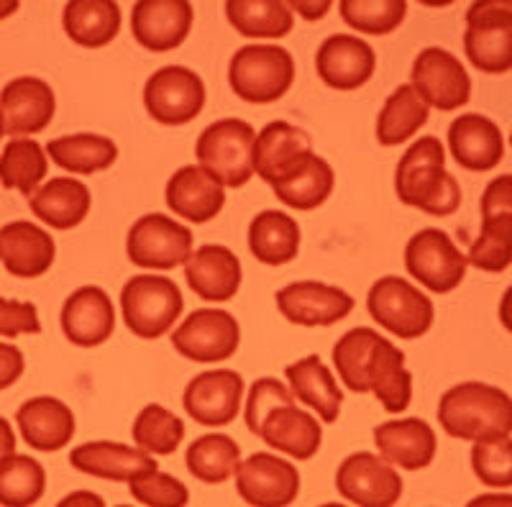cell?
Listing matches in <instances>:
<instances>
[{
  "label": "cell",
  "mask_w": 512,
  "mask_h": 507,
  "mask_svg": "<svg viewBox=\"0 0 512 507\" xmlns=\"http://www.w3.org/2000/svg\"><path fill=\"white\" fill-rule=\"evenodd\" d=\"M397 200L428 216H454L461 205V185L446 169V149L436 136H423L410 144L395 169Z\"/></svg>",
  "instance_id": "obj_1"
},
{
  "label": "cell",
  "mask_w": 512,
  "mask_h": 507,
  "mask_svg": "<svg viewBox=\"0 0 512 507\" xmlns=\"http://www.w3.org/2000/svg\"><path fill=\"white\" fill-rule=\"evenodd\" d=\"M438 423L448 436L461 441L510 436L512 397L487 382H461L441 395Z\"/></svg>",
  "instance_id": "obj_2"
},
{
  "label": "cell",
  "mask_w": 512,
  "mask_h": 507,
  "mask_svg": "<svg viewBox=\"0 0 512 507\" xmlns=\"http://www.w3.org/2000/svg\"><path fill=\"white\" fill-rule=\"evenodd\" d=\"M292 82H295V59L277 44L241 47L228 65V85L244 103H274L290 93Z\"/></svg>",
  "instance_id": "obj_3"
},
{
  "label": "cell",
  "mask_w": 512,
  "mask_h": 507,
  "mask_svg": "<svg viewBox=\"0 0 512 507\" xmlns=\"http://www.w3.org/2000/svg\"><path fill=\"white\" fill-rule=\"evenodd\" d=\"M123 323L134 336L154 341L175 328L185 310L182 290L162 274H136L121 290Z\"/></svg>",
  "instance_id": "obj_4"
},
{
  "label": "cell",
  "mask_w": 512,
  "mask_h": 507,
  "mask_svg": "<svg viewBox=\"0 0 512 507\" xmlns=\"http://www.w3.org/2000/svg\"><path fill=\"white\" fill-rule=\"evenodd\" d=\"M256 131L241 118H221L198 136L195 159L223 187H244L254 177Z\"/></svg>",
  "instance_id": "obj_5"
},
{
  "label": "cell",
  "mask_w": 512,
  "mask_h": 507,
  "mask_svg": "<svg viewBox=\"0 0 512 507\" xmlns=\"http://www.w3.org/2000/svg\"><path fill=\"white\" fill-rule=\"evenodd\" d=\"M367 310L374 323H379L384 331H390L402 341L425 336L436 318L431 298L420 292V287H415L413 282L397 277V274H384L369 287Z\"/></svg>",
  "instance_id": "obj_6"
},
{
  "label": "cell",
  "mask_w": 512,
  "mask_h": 507,
  "mask_svg": "<svg viewBox=\"0 0 512 507\" xmlns=\"http://www.w3.org/2000/svg\"><path fill=\"white\" fill-rule=\"evenodd\" d=\"M464 52L484 75L512 70V0H479L469 6Z\"/></svg>",
  "instance_id": "obj_7"
},
{
  "label": "cell",
  "mask_w": 512,
  "mask_h": 507,
  "mask_svg": "<svg viewBox=\"0 0 512 507\" xmlns=\"http://www.w3.org/2000/svg\"><path fill=\"white\" fill-rule=\"evenodd\" d=\"M195 251L192 231L164 213H146L128 228L126 254L141 269L167 272L185 267Z\"/></svg>",
  "instance_id": "obj_8"
},
{
  "label": "cell",
  "mask_w": 512,
  "mask_h": 507,
  "mask_svg": "<svg viewBox=\"0 0 512 507\" xmlns=\"http://www.w3.org/2000/svg\"><path fill=\"white\" fill-rule=\"evenodd\" d=\"M405 267L425 290L446 295L464 282L469 259L441 228H420L405 246Z\"/></svg>",
  "instance_id": "obj_9"
},
{
  "label": "cell",
  "mask_w": 512,
  "mask_h": 507,
  "mask_svg": "<svg viewBox=\"0 0 512 507\" xmlns=\"http://www.w3.org/2000/svg\"><path fill=\"white\" fill-rule=\"evenodd\" d=\"M239 344V321L223 308H198L172 333V349L195 364L228 362Z\"/></svg>",
  "instance_id": "obj_10"
},
{
  "label": "cell",
  "mask_w": 512,
  "mask_h": 507,
  "mask_svg": "<svg viewBox=\"0 0 512 507\" xmlns=\"http://www.w3.org/2000/svg\"><path fill=\"white\" fill-rule=\"evenodd\" d=\"M410 85L428 108L451 113L472 100V80L461 59L448 49L428 47L415 57Z\"/></svg>",
  "instance_id": "obj_11"
},
{
  "label": "cell",
  "mask_w": 512,
  "mask_h": 507,
  "mask_svg": "<svg viewBox=\"0 0 512 507\" xmlns=\"http://www.w3.org/2000/svg\"><path fill=\"white\" fill-rule=\"evenodd\" d=\"M205 105V82L190 67L167 65L144 85L146 113L162 126H185Z\"/></svg>",
  "instance_id": "obj_12"
},
{
  "label": "cell",
  "mask_w": 512,
  "mask_h": 507,
  "mask_svg": "<svg viewBox=\"0 0 512 507\" xmlns=\"http://www.w3.org/2000/svg\"><path fill=\"white\" fill-rule=\"evenodd\" d=\"M402 477L390 461L372 451H356L336 472L338 495L356 507H395L402 497Z\"/></svg>",
  "instance_id": "obj_13"
},
{
  "label": "cell",
  "mask_w": 512,
  "mask_h": 507,
  "mask_svg": "<svg viewBox=\"0 0 512 507\" xmlns=\"http://www.w3.org/2000/svg\"><path fill=\"white\" fill-rule=\"evenodd\" d=\"M236 492L251 507H290L300 495V472L277 454H251L236 472Z\"/></svg>",
  "instance_id": "obj_14"
},
{
  "label": "cell",
  "mask_w": 512,
  "mask_h": 507,
  "mask_svg": "<svg viewBox=\"0 0 512 507\" xmlns=\"http://www.w3.org/2000/svg\"><path fill=\"white\" fill-rule=\"evenodd\" d=\"M244 400V377L233 369H208L190 379L182 395L185 413L198 426L223 428L236 420Z\"/></svg>",
  "instance_id": "obj_15"
},
{
  "label": "cell",
  "mask_w": 512,
  "mask_h": 507,
  "mask_svg": "<svg viewBox=\"0 0 512 507\" xmlns=\"http://www.w3.org/2000/svg\"><path fill=\"white\" fill-rule=\"evenodd\" d=\"M274 303L285 321L305 328L333 326V323L349 318L354 310V298L349 292L315 280L285 285L282 290H277Z\"/></svg>",
  "instance_id": "obj_16"
},
{
  "label": "cell",
  "mask_w": 512,
  "mask_h": 507,
  "mask_svg": "<svg viewBox=\"0 0 512 507\" xmlns=\"http://www.w3.org/2000/svg\"><path fill=\"white\" fill-rule=\"evenodd\" d=\"M377 70V54L372 44L354 34H333L318 47L315 72L328 88L349 93L367 85Z\"/></svg>",
  "instance_id": "obj_17"
},
{
  "label": "cell",
  "mask_w": 512,
  "mask_h": 507,
  "mask_svg": "<svg viewBox=\"0 0 512 507\" xmlns=\"http://www.w3.org/2000/svg\"><path fill=\"white\" fill-rule=\"evenodd\" d=\"M192 21L187 0H139L131 11V34L149 52H172L185 44Z\"/></svg>",
  "instance_id": "obj_18"
},
{
  "label": "cell",
  "mask_w": 512,
  "mask_h": 507,
  "mask_svg": "<svg viewBox=\"0 0 512 507\" xmlns=\"http://www.w3.org/2000/svg\"><path fill=\"white\" fill-rule=\"evenodd\" d=\"M62 331L70 344L80 349H95L105 344L116 331V308L103 287H80L64 300Z\"/></svg>",
  "instance_id": "obj_19"
},
{
  "label": "cell",
  "mask_w": 512,
  "mask_h": 507,
  "mask_svg": "<svg viewBox=\"0 0 512 507\" xmlns=\"http://www.w3.org/2000/svg\"><path fill=\"white\" fill-rule=\"evenodd\" d=\"M57 111V98L47 80L16 77L0 93V116L6 134L31 136L44 131Z\"/></svg>",
  "instance_id": "obj_20"
},
{
  "label": "cell",
  "mask_w": 512,
  "mask_h": 507,
  "mask_svg": "<svg viewBox=\"0 0 512 507\" xmlns=\"http://www.w3.org/2000/svg\"><path fill=\"white\" fill-rule=\"evenodd\" d=\"M185 280L205 303H228L239 295L244 269L228 246L205 244L187 259Z\"/></svg>",
  "instance_id": "obj_21"
},
{
  "label": "cell",
  "mask_w": 512,
  "mask_h": 507,
  "mask_svg": "<svg viewBox=\"0 0 512 507\" xmlns=\"http://www.w3.org/2000/svg\"><path fill=\"white\" fill-rule=\"evenodd\" d=\"M164 200L177 218L190 223H208L226 205V187L208 175L200 164H185L169 177Z\"/></svg>",
  "instance_id": "obj_22"
},
{
  "label": "cell",
  "mask_w": 512,
  "mask_h": 507,
  "mask_svg": "<svg viewBox=\"0 0 512 507\" xmlns=\"http://www.w3.org/2000/svg\"><path fill=\"white\" fill-rule=\"evenodd\" d=\"M374 443L384 461L408 472L431 467L438 449L436 431L420 418L387 420L374 428Z\"/></svg>",
  "instance_id": "obj_23"
},
{
  "label": "cell",
  "mask_w": 512,
  "mask_h": 507,
  "mask_svg": "<svg viewBox=\"0 0 512 507\" xmlns=\"http://www.w3.org/2000/svg\"><path fill=\"white\" fill-rule=\"evenodd\" d=\"M448 149L456 164L469 172H489L505 157V139L492 118L482 113H464L448 126Z\"/></svg>",
  "instance_id": "obj_24"
},
{
  "label": "cell",
  "mask_w": 512,
  "mask_h": 507,
  "mask_svg": "<svg viewBox=\"0 0 512 507\" xmlns=\"http://www.w3.org/2000/svg\"><path fill=\"white\" fill-rule=\"evenodd\" d=\"M310 154H313V139L308 131L297 129L287 121H272L256 134L254 175L272 187Z\"/></svg>",
  "instance_id": "obj_25"
},
{
  "label": "cell",
  "mask_w": 512,
  "mask_h": 507,
  "mask_svg": "<svg viewBox=\"0 0 512 507\" xmlns=\"http://www.w3.org/2000/svg\"><path fill=\"white\" fill-rule=\"evenodd\" d=\"M70 464L88 477L126 484L157 469L152 454L141 451L139 446H126V443L116 441H88L75 446L70 454Z\"/></svg>",
  "instance_id": "obj_26"
},
{
  "label": "cell",
  "mask_w": 512,
  "mask_h": 507,
  "mask_svg": "<svg viewBox=\"0 0 512 507\" xmlns=\"http://www.w3.org/2000/svg\"><path fill=\"white\" fill-rule=\"evenodd\" d=\"M57 246L52 236L31 221H11L0 228V262L8 274L34 280L52 269Z\"/></svg>",
  "instance_id": "obj_27"
},
{
  "label": "cell",
  "mask_w": 512,
  "mask_h": 507,
  "mask_svg": "<svg viewBox=\"0 0 512 507\" xmlns=\"http://www.w3.org/2000/svg\"><path fill=\"white\" fill-rule=\"evenodd\" d=\"M16 423L21 428V436L36 451H52L64 449L75 436V413L70 405L49 395L31 397L26 400L16 413Z\"/></svg>",
  "instance_id": "obj_28"
},
{
  "label": "cell",
  "mask_w": 512,
  "mask_h": 507,
  "mask_svg": "<svg viewBox=\"0 0 512 507\" xmlns=\"http://www.w3.org/2000/svg\"><path fill=\"white\" fill-rule=\"evenodd\" d=\"M285 377L297 403L313 410L323 423H336L341 415V405H344V392L318 354L292 362L285 369Z\"/></svg>",
  "instance_id": "obj_29"
},
{
  "label": "cell",
  "mask_w": 512,
  "mask_h": 507,
  "mask_svg": "<svg viewBox=\"0 0 512 507\" xmlns=\"http://www.w3.org/2000/svg\"><path fill=\"white\" fill-rule=\"evenodd\" d=\"M369 392L387 413L397 415L413 403V374L405 367V351L390 338H379L367 367Z\"/></svg>",
  "instance_id": "obj_30"
},
{
  "label": "cell",
  "mask_w": 512,
  "mask_h": 507,
  "mask_svg": "<svg viewBox=\"0 0 512 507\" xmlns=\"http://www.w3.org/2000/svg\"><path fill=\"white\" fill-rule=\"evenodd\" d=\"M267 446H272L280 454L292 456L297 461L313 459L320 451L323 443V426L318 423L313 413L292 405H282L264 420L262 431H259Z\"/></svg>",
  "instance_id": "obj_31"
},
{
  "label": "cell",
  "mask_w": 512,
  "mask_h": 507,
  "mask_svg": "<svg viewBox=\"0 0 512 507\" xmlns=\"http://www.w3.org/2000/svg\"><path fill=\"white\" fill-rule=\"evenodd\" d=\"M29 205L39 221L57 231H70L88 218L93 198L85 182L72 177H52L31 195Z\"/></svg>",
  "instance_id": "obj_32"
},
{
  "label": "cell",
  "mask_w": 512,
  "mask_h": 507,
  "mask_svg": "<svg viewBox=\"0 0 512 507\" xmlns=\"http://www.w3.org/2000/svg\"><path fill=\"white\" fill-rule=\"evenodd\" d=\"M300 226L282 210H262L249 223V251L267 267L290 264L300 254Z\"/></svg>",
  "instance_id": "obj_33"
},
{
  "label": "cell",
  "mask_w": 512,
  "mask_h": 507,
  "mask_svg": "<svg viewBox=\"0 0 512 507\" xmlns=\"http://www.w3.org/2000/svg\"><path fill=\"white\" fill-rule=\"evenodd\" d=\"M333 185H336L333 167L313 152L295 169H290L282 180L274 182L272 193L292 210H315L331 198Z\"/></svg>",
  "instance_id": "obj_34"
},
{
  "label": "cell",
  "mask_w": 512,
  "mask_h": 507,
  "mask_svg": "<svg viewBox=\"0 0 512 507\" xmlns=\"http://www.w3.org/2000/svg\"><path fill=\"white\" fill-rule=\"evenodd\" d=\"M62 26L80 47H108L121 31V6L113 0H72L64 6Z\"/></svg>",
  "instance_id": "obj_35"
},
{
  "label": "cell",
  "mask_w": 512,
  "mask_h": 507,
  "mask_svg": "<svg viewBox=\"0 0 512 507\" xmlns=\"http://www.w3.org/2000/svg\"><path fill=\"white\" fill-rule=\"evenodd\" d=\"M47 157L72 175H95L116 164L118 146L100 134L59 136L47 144Z\"/></svg>",
  "instance_id": "obj_36"
},
{
  "label": "cell",
  "mask_w": 512,
  "mask_h": 507,
  "mask_svg": "<svg viewBox=\"0 0 512 507\" xmlns=\"http://www.w3.org/2000/svg\"><path fill=\"white\" fill-rule=\"evenodd\" d=\"M226 16L244 39H282L295 26V13L282 0H228Z\"/></svg>",
  "instance_id": "obj_37"
},
{
  "label": "cell",
  "mask_w": 512,
  "mask_h": 507,
  "mask_svg": "<svg viewBox=\"0 0 512 507\" xmlns=\"http://www.w3.org/2000/svg\"><path fill=\"white\" fill-rule=\"evenodd\" d=\"M431 118V108L420 100L413 85H400L384 100L377 116V141L382 146H400L413 139Z\"/></svg>",
  "instance_id": "obj_38"
},
{
  "label": "cell",
  "mask_w": 512,
  "mask_h": 507,
  "mask_svg": "<svg viewBox=\"0 0 512 507\" xmlns=\"http://www.w3.org/2000/svg\"><path fill=\"white\" fill-rule=\"evenodd\" d=\"M187 472L203 484H223L241 467V446L226 433H205L187 446Z\"/></svg>",
  "instance_id": "obj_39"
},
{
  "label": "cell",
  "mask_w": 512,
  "mask_h": 507,
  "mask_svg": "<svg viewBox=\"0 0 512 507\" xmlns=\"http://www.w3.org/2000/svg\"><path fill=\"white\" fill-rule=\"evenodd\" d=\"M47 172L49 157L34 139H11L0 154V185L26 198L39 190Z\"/></svg>",
  "instance_id": "obj_40"
},
{
  "label": "cell",
  "mask_w": 512,
  "mask_h": 507,
  "mask_svg": "<svg viewBox=\"0 0 512 507\" xmlns=\"http://www.w3.org/2000/svg\"><path fill=\"white\" fill-rule=\"evenodd\" d=\"M379 338L382 336L369 326L351 328V331H346L344 336L338 338V344L333 346L331 356L338 379H341V385H346V390L356 392V395L369 392L367 367Z\"/></svg>",
  "instance_id": "obj_41"
},
{
  "label": "cell",
  "mask_w": 512,
  "mask_h": 507,
  "mask_svg": "<svg viewBox=\"0 0 512 507\" xmlns=\"http://www.w3.org/2000/svg\"><path fill=\"white\" fill-rule=\"evenodd\" d=\"M131 436L141 451L152 456H169L185 441V423L164 405H144L134 418Z\"/></svg>",
  "instance_id": "obj_42"
},
{
  "label": "cell",
  "mask_w": 512,
  "mask_h": 507,
  "mask_svg": "<svg viewBox=\"0 0 512 507\" xmlns=\"http://www.w3.org/2000/svg\"><path fill=\"white\" fill-rule=\"evenodd\" d=\"M47 472L26 454H13L0 464V505L31 507L44 497Z\"/></svg>",
  "instance_id": "obj_43"
},
{
  "label": "cell",
  "mask_w": 512,
  "mask_h": 507,
  "mask_svg": "<svg viewBox=\"0 0 512 507\" xmlns=\"http://www.w3.org/2000/svg\"><path fill=\"white\" fill-rule=\"evenodd\" d=\"M341 18L359 34L387 36L408 16L405 0H341Z\"/></svg>",
  "instance_id": "obj_44"
},
{
  "label": "cell",
  "mask_w": 512,
  "mask_h": 507,
  "mask_svg": "<svg viewBox=\"0 0 512 507\" xmlns=\"http://www.w3.org/2000/svg\"><path fill=\"white\" fill-rule=\"evenodd\" d=\"M466 259L482 272H505L512 264V218H482V231Z\"/></svg>",
  "instance_id": "obj_45"
},
{
  "label": "cell",
  "mask_w": 512,
  "mask_h": 507,
  "mask_svg": "<svg viewBox=\"0 0 512 507\" xmlns=\"http://www.w3.org/2000/svg\"><path fill=\"white\" fill-rule=\"evenodd\" d=\"M472 469L487 487H512V438H484L472 446Z\"/></svg>",
  "instance_id": "obj_46"
},
{
  "label": "cell",
  "mask_w": 512,
  "mask_h": 507,
  "mask_svg": "<svg viewBox=\"0 0 512 507\" xmlns=\"http://www.w3.org/2000/svg\"><path fill=\"white\" fill-rule=\"evenodd\" d=\"M128 492L144 507H187L190 490L167 472H146L128 482Z\"/></svg>",
  "instance_id": "obj_47"
},
{
  "label": "cell",
  "mask_w": 512,
  "mask_h": 507,
  "mask_svg": "<svg viewBox=\"0 0 512 507\" xmlns=\"http://www.w3.org/2000/svg\"><path fill=\"white\" fill-rule=\"evenodd\" d=\"M295 403V397H292L290 387L282 385L277 377H262L256 379L254 385H251L249 397H246V405H244V420L249 431L254 436H259L262 431L264 420L274 413L277 408L282 405H292Z\"/></svg>",
  "instance_id": "obj_48"
},
{
  "label": "cell",
  "mask_w": 512,
  "mask_h": 507,
  "mask_svg": "<svg viewBox=\"0 0 512 507\" xmlns=\"http://www.w3.org/2000/svg\"><path fill=\"white\" fill-rule=\"evenodd\" d=\"M26 333H41L36 305L0 298V336L16 338L26 336Z\"/></svg>",
  "instance_id": "obj_49"
},
{
  "label": "cell",
  "mask_w": 512,
  "mask_h": 507,
  "mask_svg": "<svg viewBox=\"0 0 512 507\" xmlns=\"http://www.w3.org/2000/svg\"><path fill=\"white\" fill-rule=\"evenodd\" d=\"M512 218V175H500L484 187L482 218Z\"/></svg>",
  "instance_id": "obj_50"
},
{
  "label": "cell",
  "mask_w": 512,
  "mask_h": 507,
  "mask_svg": "<svg viewBox=\"0 0 512 507\" xmlns=\"http://www.w3.org/2000/svg\"><path fill=\"white\" fill-rule=\"evenodd\" d=\"M24 351L13 344H0V390L16 385L24 374Z\"/></svg>",
  "instance_id": "obj_51"
},
{
  "label": "cell",
  "mask_w": 512,
  "mask_h": 507,
  "mask_svg": "<svg viewBox=\"0 0 512 507\" xmlns=\"http://www.w3.org/2000/svg\"><path fill=\"white\" fill-rule=\"evenodd\" d=\"M292 13H297L305 21H320V18H326V13L331 11V0H292L287 3Z\"/></svg>",
  "instance_id": "obj_52"
},
{
  "label": "cell",
  "mask_w": 512,
  "mask_h": 507,
  "mask_svg": "<svg viewBox=\"0 0 512 507\" xmlns=\"http://www.w3.org/2000/svg\"><path fill=\"white\" fill-rule=\"evenodd\" d=\"M57 507H105V500L98 495V492L90 490H77L70 492L67 497L57 502Z\"/></svg>",
  "instance_id": "obj_53"
},
{
  "label": "cell",
  "mask_w": 512,
  "mask_h": 507,
  "mask_svg": "<svg viewBox=\"0 0 512 507\" xmlns=\"http://www.w3.org/2000/svg\"><path fill=\"white\" fill-rule=\"evenodd\" d=\"M16 454V433L6 418H0V464Z\"/></svg>",
  "instance_id": "obj_54"
},
{
  "label": "cell",
  "mask_w": 512,
  "mask_h": 507,
  "mask_svg": "<svg viewBox=\"0 0 512 507\" xmlns=\"http://www.w3.org/2000/svg\"><path fill=\"white\" fill-rule=\"evenodd\" d=\"M466 507H512L510 492H487L466 502Z\"/></svg>",
  "instance_id": "obj_55"
},
{
  "label": "cell",
  "mask_w": 512,
  "mask_h": 507,
  "mask_svg": "<svg viewBox=\"0 0 512 507\" xmlns=\"http://www.w3.org/2000/svg\"><path fill=\"white\" fill-rule=\"evenodd\" d=\"M500 323L512 333V285L507 287L500 300Z\"/></svg>",
  "instance_id": "obj_56"
},
{
  "label": "cell",
  "mask_w": 512,
  "mask_h": 507,
  "mask_svg": "<svg viewBox=\"0 0 512 507\" xmlns=\"http://www.w3.org/2000/svg\"><path fill=\"white\" fill-rule=\"evenodd\" d=\"M18 11V0H0V21Z\"/></svg>",
  "instance_id": "obj_57"
},
{
  "label": "cell",
  "mask_w": 512,
  "mask_h": 507,
  "mask_svg": "<svg viewBox=\"0 0 512 507\" xmlns=\"http://www.w3.org/2000/svg\"><path fill=\"white\" fill-rule=\"evenodd\" d=\"M320 507H346V505H341V502H326V505H320Z\"/></svg>",
  "instance_id": "obj_58"
},
{
  "label": "cell",
  "mask_w": 512,
  "mask_h": 507,
  "mask_svg": "<svg viewBox=\"0 0 512 507\" xmlns=\"http://www.w3.org/2000/svg\"><path fill=\"white\" fill-rule=\"evenodd\" d=\"M3 134H6V126H3V116H0V139H3Z\"/></svg>",
  "instance_id": "obj_59"
},
{
  "label": "cell",
  "mask_w": 512,
  "mask_h": 507,
  "mask_svg": "<svg viewBox=\"0 0 512 507\" xmlns=\"http://www.w3.org/2000/svg\"><path fill=\"white\" fill-rule=\"evenodd\" d=\"M116 507H128V505H116Z\"/></svg>",
  "instance_id": "obj_60"
},
{
  "label": "cell",
  "mask_w": 512,
  "mask_h": 507,
  "mask_svg": "<svg viewBox=\"0 0 512 507\" xmlns=\"http://www.w3.org/2000/svg\"><path fill=\"white\" fill-rule=\"evenodd\" d=\"M510 144H512V134H510Z\"/></svg>",
  "instance_id": "obj_61"
}]
</instances>
